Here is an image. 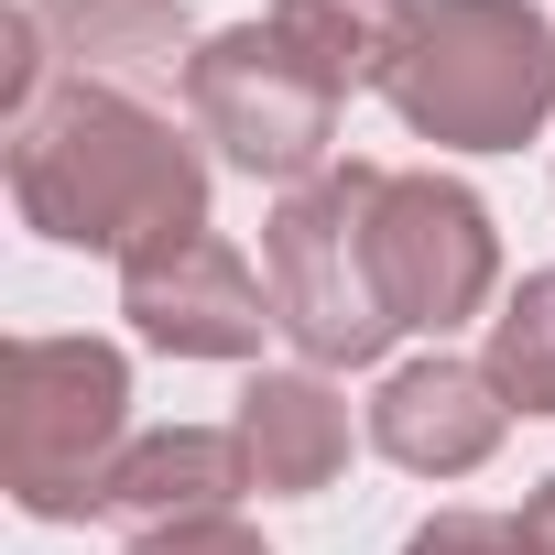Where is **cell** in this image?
Listing matches in <instances>:
<instances>
[{
	"label": "cell",
	"mask_w": 555,
	"mask_h": 555,
	"mask_svg": "<svg viewBox=\"0 0 555 555\" xmlns=\"http://www.w3.org/2000/svg\"><path fill=\"white\" fill-rule=\"evenodd\" d=\"M12 207L55 250L142 261L207 229V142L131 88H55L34 120H12Z\"/></svg>",
	"instance_id": "1"
},
{
	"label": "cell",
	"mask_w": 555,
	"mask_h": 555,
	"mask_svg": "<svg viewBox=\"0 0 555 555\" xmlns=\"http://www.w3.org/2000/svg\"><path fill=\"white\" fill-rule=\"evenodd\" d=\"M382 99L436 153H522L555 120V23L533 0H425Z\"/></svg>",
	"instance_id": "2"
},
{
	"label": "cell",
	"mask_w": 555,
	"mask_h": 555,
	"mask_svg": "<svg viewBox=\"0 0 555 555\" xmlns=\"http://www.w3.org/2000/svg\"><path fill=\"white\" fill-rule=\"evenodd\" d=\"M120 457H131V360L109 338H12L0 490L34 522H88Z\"/></svg>",
	"instance_id": "3"
},
{
	"label": "cell",
	"mask_w": 555,
	"mask_h": 555,
	"mask_svg": "<svg viewBox=\"0 0 555 555\" xmlns=\"http://www.w3.org/2000/svg\"><path fill=\"white\" fill-rule=\"evenodd\" d=\"M371 196H382V164H327L317 185H295L261 218L272 327L306 349V371H371L403 338L382 306V272H371Z\"/></svg>",
	"instance_id": "4"
},
{
	"label": "cell",
	"mask_w": 555,
	"mask_h": 555,
	"mask_svg": "<svg viewBox=\"0 0 555 555\" xmlns=\"http://www.w3.org/2000/svg\"><path fill=\"white\" fill-rule=\"evenodd\" d=\"M185 120H196V142H207L218 164H240V175H261V185L295 196V185H317V175L338 164L349 99L317 88L272 23H229V34H207L196 66H185Z\"/></svg>",
	"instance_id": "5"
},
{
	"label": "cell",
	"mask_w": 555,
	"mask_h": 555,
	"mask_svg": "<svg viewBox=\"0 0 555 555\" xmlns=\"http://www.w3.org/2000/svg\"><path fill=\"white\" fill-rule=\"evenodd\" d=\"M371 272H382V306L392 327H468L501 295V229L457 175H382L371 196Z\"/></svg>",
	"instance_id": "6"
},
{
	"label": "cell",
	"mask_w": 555,
	"mask_h": 555,
	"mask_svg": "<svg viewBox=\"0 0 555 555\" xmlns=\"http://www.w3.org/2000/svg\"><path fill=\"white\" fill-rule=\"evenodd\" d=\"M120 317L142 349L164 360H261L272 338V284L218 240V229H185L142 261H120Z\"/></svg>",
	"instance_id": "7"
},
{
	"label": "cell",
	"mask_w": 555,
	"mask_h": 555,
	"mask_svg": "<svg viewBox=\"0 0 555 555\" xmlns=\"http://www.w3.org/2000/svg\"><path fill=\"white\" fill-rule=\"evenodd\" d=\"M501 436H512V403H501L490 360L425 349V360L382 371V392H371V447L414 479H468V468L501 457Z\"/></svg>",
	"instance_id": "8"
},
{
	"label": "cell",
	"mask_w": 555,
	"mask_h": 555,
	"mask_svg": "<svg viewBox=\"0 0 555 555\" xmlns=\"http://www.w3.org/2000/svg\"><path fill=\"white\" fill-rule=\"evenodd\" d=\"M34 12V34H44V55H55V77L66 88H131V99H153V88H185V66H196V23H185V0H23Z\"/></svg>",
	"instance_id": "9"
},
{
	"label": "cell",
	"mask_w": 555,
	"mask_h": 555,
	"mask_svg": "<svg viewBox=\"0 0 555 555\" xmlns=\"http://www.w3.org/2000/svg\"><path fill=\"white\" fill-rule=\"evenodd\" d=\"M229 436H240L261 501H317V490H338V468H349V403H338L327 371H261V382L240 392Z\"/></svg>",
	"instance_id": "10"
},
{
	"label": "cell",
	"mask_w": 555,
	"mask_h": 555,
	"mask_svg": "<svg viewBox=\"0 0 555 555\" xmlns=\"http://www.w3.org/2000/svg\"><path fill=\"white\" fill-rule=\"evenodd\" d=\"M240 490H250V457H240L229 425H164V436H131V457H120L109 490H99V522H120V533H175V522L240 512Z\"/></svg>",
	"instance_id": "11"
},
{
	"label": "cell",
	"mask_w": 555,
	"mask_h": 555,
	"mask_svg": "<svg viewBox=\"0 0 555 555\" xmlns=\"http://www.w3.org/2000/svg\"><path fill=\"white\" fill-rule=\"evenodd\" d=\"M261 23L295 44V66L317 88L360 99V88H392V66H403V44L425 23V0H272Z\"/></svg>",
	"instance_id": "12"
},
{
	"label": "cell",
	"mask_w": 555,
	"mask_h": 555,
	"mask_svg": "<svg viewBox=\"0 0 555 555\" xmlns=\"http://www.w3.org/2000/svg\"><path fill=\"white\" fill-rule=\"evenodd\" d=\"M490 382L512 414H555V261L522 272L490 317Z\"/></svg>",
	"instance_id": "13"
},
{
	"label": "cell",
	"mask_w": 555,
	"mask_h": 555,
	"mask_svg": "<svg viewBox=\"0 0 555 555\" xmlns=\"http://www.w3.org/2000/svg\"><path fill=\"white\" fill-rule=\"evenodd\" d=\"M403 555H544L522 512H436L403 533Z\"/></svg>",
	"instance_id": "14"
},
{
	"label": "cell",
	"mask_w": 555,
	"mask_h": 555,
	"mask_svg": "<svg viewBox=\"0 0 555 555\" xmlns=\"http://www.w3.org/2000/svg\"><path fill=\"white\" fill-rule=\"evenodd\" d=\"M120 555H272L240 512H218V522H175V533H131Z\"/></svg>",
	"instance_id": "15"
},
{
	"label": "cell",
	"mask_w": 555,
	"mask_h": 555,
	"mask_svg": "<svg viewBox=\"0 0 555 555\" xmlns=\"http://www.w3.org/2000/svg\"><path fill=\"white\" fill-rule=\"evenodd\" d=\"M522 522H533V544H544V555H555V479H544V490H533V501H522Z\"/></svg>",
	"instance_id": "16"
}]
</instances>
